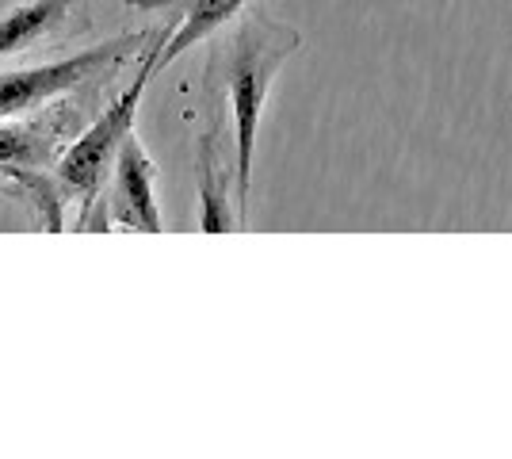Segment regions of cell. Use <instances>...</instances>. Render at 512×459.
Listing matches in <instances>:
<instances>
[{
	"mask_svg": "<svg viewBox=\"0 0 512 459\" xmlns=\"http://www.w3.org/2000/svg\"><path fill=\"white\" fill-rule=\"evenodd\" d=\"M153 31H157V23L142 27V31L115 35L104 46H92V50L69 54V58L0 69V119L35 115V111L58 104L69 92H81V88L107 81V77H123L130 62H138V54L146 50Z\"/></svg>",
	"mask_w": 512,
	"mask_h": 459,
	"instance_id": "7a4b0ae2",
	"label": "cell"
},
{
	"mask_svg": "<svg viewBox=\"0 0 512 459\" xmlns=\"http://www.w3.org/2000/svg\"><path fill=\"white\" fill-rule=\"evenodd\" d=\"M299 46L302 35L291 23L272 20L264 8H245L234 23H226L222 35H214L203 62L199 127H211L237 150V188L245 211H249L260 111L279 66L291 54H299Z\"/></svg>",
	"mask_w": 512,
	"mask_h": 459,
	"instance_id": "6da1fadb",
	"label": "cell"
},
{
	"mask_svg": "<svg viewBox=\"0 0 512 459\" xmlns=\"http://www.w3.org/2000/svg\"><path fill=\"white\" fill-rule=\"evenodd\" d=\"M88 31L92 0H0V62H43Z\"/></svg>",
	"mask_w": 512,
	"mask_h": 459,
	"instance_id": "3957f363",
	"label": "cell"
},
{
	"mask_svg": "<svg viewBox=\"0 0 512 459\" xmlns=\"http://www.w3.org/2000/svg\"><path fill=\"white\" fill-rule=\"evenodd\" d=\"M107 226L142 230V234L161 230V211L153 199V161L134 131L123 138L100 199L73 219V230H107Z\"/></svg>",
	"mask_w": 512,
	"mask_h": 459,
	"instance_id": "277c9868",
	"label": "cell"
},
{
	"mask_svg": "<svg viewBox=\"0 0 512 459\" xmlns=\"http://www.w3.org/2000/svg\"><path fill=\"white\" fill-rule=\"evenodd\" d=\"M123 4L130 12H142L157 23L176 27L169 46L157 54V69L172 66L180 54H188L195 43L211 39L214 31H222L226 23H234L249 8V0H123Z\"/></svg>",
	"mask_w": 512,
	"mask_h": 459,
	"instance_id": "5b68a950",
	"label": "cell"
},
{
	"mask_svg": "<svg viewBox=\"0 0 512 459\" xmlns=\"http://www.w3.org/2000/svg\"><path fill=\"white\" fill-rule=\"evenodd\" d=\"M8 196L16 199V188H12V180H8V176L0 173V199H8Z\"/></svg>",
	"mask_w": 512,
	"mask_h": 459,
	"instance_id": "8992f818",
	"label": "cell"
}]
</instances>
